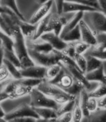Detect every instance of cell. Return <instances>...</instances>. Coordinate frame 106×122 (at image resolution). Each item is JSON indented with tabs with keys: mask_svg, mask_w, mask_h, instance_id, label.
Here are the masks:
<instances>
[{
	"mask_svg": "<svg viewBox=\"0 0 106 122\" xmlns=\"http://www.w3.org/2000/svg\"><path fill=\"white\" fill-rule=\"evenodd\" d=\"M75 100H69V101H68L67 102H65V103H63L62 105H60L59 108L57 111L58 116L61 115L62 114L72 112L74 105H75Z\"/></svg>",
	"mask_w": 106,
	"mask_h": 122,
	"instance_id": "33",
	"label": "cell"
},
{
	"mask_svg": "<svg viewBox=\"0 0 106 122\" xmlns=\"http://www.w3.org/2000/svg\"><path fill=\"white\" fill-rule=\"evenodd\" d=\"M11 75L9 72L8 69L5 66L4 63H1L0 65V81L1 83L4 82L5 80L10 78V76Z\"/></svg>",
	"mask_w": 106,
	"mask_h": 122,
	"instance_id": "40",
	"label": "cell"
},
{
	"mask_svg": "<svg viewBox=\"0 0 106 122\" xmlns=\"http://www.w3.org/2000/svg\"><path fill=\"white\" fill-rule=\"evenodd\" d=\"M54 119H37V122H54Z\"/></svg>",
	"mask_w": 106,
	"mask_h": 122,
	"instance_id": "47",
	"label": "cell"
},
{
	"mask_svg": "<svg viewBox=\"0 0 106 122\" xmlns=\"http://www.w3.org/2000/svg\"><path fill=\"white\" fill-rule=\"evenodd\" d=\"M67 20L62 15H58L56 13H51L49 19L46 33L53 31L56 35L60 36L63 27L67 24Z\"/></svg>",
	"mask_w": 106,
	"mask_h": 122,
	"instance_id": "8",
	"label": "cell"
},
{
	"mask_svg": "<svg viewBox=\"0 0 106 122\" xmlns=\"http://www.w3.org/2000/svg\"><path fill=\"white\" fill-rule=\"evenodd\" d=\"M74 46H75L76 54H80V55H84L88 50L91 48L90 45L86 44L82 41L74 43Z\"/></svg>",
	"mask_w": 106,
	"mask_h": 122,
	"instance_id": "36",
	"label": "cell"
},
{
	"mask_svg": "<svg viewBox=\"0 0 106 122\" xmlns=\"http://www.w3.org/2000/svg\"><path fill=\"white\" fill-rule=\"evenodd\" d=\"M0 122H8L7 120H5L4 118H1L0 119Z\"/></svg>",
	"mask_w": 106,
	"mask_h": 122,
	"instance_id": "50",
	"label": "cell"
},
{
	"mask_svg": "<svg viewBox=\"0 0 106 122\" xmlns=\"http://www.w3.org/2000/svg\"><path fill=\"white\" fill-rule=\"evenodd\" d=\"M53 2L54 1L53 0H48L43 5H40L39 8L31 16L28 22L32 25H37L41 20L48 16L50 14V10L52 8Z\"/></svg>",
	"mask_w": 106,
	"mask_h": 122,
	"instance_id": "12",
	"label": "cell"
},
{
	"mask_svg": "<svg viewBox=\"0 0 106 122\" xmlns=\"http://www.w3.org/2000/svg\"><path fill=\"white\" fill-rule=\"evenodd\" d=\"M88 122H106V109L98 108L87 117Z\"/></svg>",
	"mask_w": 106,
	"mask_h": 122,
	"instance_id": "22",
	"label": "cell"
},
{
	"mask_svg": "<svg viewBox=\"0 0 106 122\" xmlns=\"http://www.w3.org/2000/svg\"><path fill=\"white\" fill-rule=\"evenodd\" d=\"M33 89V87L25 86L19 83V85L14 90V91L9 95V99L14 100V99H16V98L26 96V95H29Z\"/></svg>",
	"mask_w": 106,
	"mask_h": 122,
	"instance_id": "21",
	"label": "cell"
},
{
	"mask_svg": "<svg viewBox=\"0 0 106 122\" xmlns=\"http://www.w3.org/2000/svg\"><path fill=\"white\" fill-rule=\"evenodd\" d=\"M50 15H51V13L49 14L48 16H46L42 20H41L40 22L36 25V29H35V33L33 36V37L31 38V40L35 41L40 39L42 35L46 33L47 26H48V23Z\"/></svg>",
	"mask_w": 106,
	"mask_h": 122,
	"instance_id": "18",
	"label": "cell"
},
{
	"mask_svg": "<svg viewBox=\"0 0 106 122\" xmlns=\"http://www.w3.org/2000/svg\"><path fill=\"white\" fill-rule=\"evenodd\" d=\"M12 37L14 40V50L21 62V69L35 65L29 54L25 37L22 35L18 26L14 30Z\"/></svg>",
	"mask_w": 106,
	"mask_h": 122,
	"instance_id": "1",
	"label": "cell"
},
{
	"mask_svg": "<svg viewBox=\"0 0 106 122\" xmlns=\"http://www.w3.org/2000/svg\"><path fill=\"white\" fill-rule=\"evenodd\" d=\"M61 52L67 56L74 59V57L75 56V55H76L74 43H68L66 48H65Z\"/></svg>",
	"mask_w": 106,
	"mask_h": 122,
	"instance_id": "37",
	"label": "cell"
},
{
	"mask_svg": "<svg viewBox=\"0 0 106 122\" xmlns=\"http://www.w3.org/2000/svg\"><path fill=\"white\" fill-rule=\"evenodd\" d=\"M97 11L95 9L86 6L84 5L80 4L75 0L74 1H64V9L63 13H69V12H93Z\"/></svg>",
	"mask_w": 106,
	"mask_h": 122,
	"instance_id": "14",
	"label": "cell"
},
{
	"mask_svg": "<svg viewBox=\"0 0 106 122\" xmlns=\"http://www.w3.org/2000/svg\"><path fill=\"white\" fill-rule=\"evenodd\" d=\"M1 49L3 51V56H4V58L10 61V62H12L16 67L18 69H21V62L19 61L18 58L16 56V53L14 52V50L11 51V50H5L1 47Z\"/></svg>",
	"mask_w": 106,
	"mask_h": 122,
	"instance_id": "28",
	"label": "cell"
},
{
	"mask_svg": "<svg viewBox=\"0 0 106 122\" xmlns=\"http://www.w3.org/2000/svg\"><path fill=\"white\" fill-rule=\"evenodd\" d=\"M46 70V67L35 65L25 69H21L20 71L22 75V78L39 79L45 80Z\"/></svg>",
	"mask_w": 106,
	"mask_h": 122,
	"instance_id": "9",
	"label": "cell"
},
{
	"mask_svg": "<svg viewBox=\"0 0 106 122\" xmlns=\"http://www.w3.org/2000/svg\"></svg>",
	"mask_w": 106,
	"mask_h": 122,
	"instance_id": "51",
	"label": "cell"
},
{
	"mask_svg": "<svg viewBox=\"0 0 106 122\" xmlns=\"http://www.w3.org/2000/svg\"><path fill=\"white\" fill-rule=\"evenodd\" d=\"M63 69L61 64H57L51 66L47 68L46 70V80L50 81L53 79H54L57 76L58 73L61 72Z\"/></svg>",
	"mask_w": 106,
	"mask_h": 122,
	"instance_id": "31",
	"label": "cell"
},
{
	"mask_svg": "<svg viewBox=\"0 0 106 122\" xmlns=\"http://www.w3.org/2000/svg\"><path fill=\"white\" fill-rule=\"evenodd\" d=\"M33 109L41 119H55L58 117L57 111L55 109L45 107H33Z\"/></svg>",
	"mask_w": 106,
	"mask_h": 122,
	"instance_id": "20",
	"label": "cell"
},
{
	"mask_svg": "<svg viewBox=\"0 0 106 122\" xmlns=\"http://www.w3.org/2000/svg\"><path fill=\"white\" fill-rule=\"evenodd\" d=\"M44 80L43 79H31V78H22L21 79H18L19 83L28 86V87L35 88L37 87L40 84L42 83Z\"/></svg>",
	"mask_w": 106,
	"mask_h": 122,
	"instance_id": "34",
	"label": "cell"
},
{
	"mask_svg": "<svg viewBox=\"0 0 106 122\" xmlns=\"http://www.w3.org/2000/svg\"><path fill=\"white\" fill-rule=\"evenodd\" d=\"M74 60L75 61L76 65L79 67L80 71L85 74L86 71V67H87V62H86V57L84 56V55L76 54Z\"/></svg>",
	"mask_w": 106,
	"mask_h": 122,
	"instance_id": "35",
	"label": "cell"
},
{
	"mask_svg": "<svg viewBox=\"0 0 106 122\" xmlns=\"http://www.w3.org/2000/svg\"><path fill=\"white\" fill-rule=\"evenodd\" d=\"M29 54L36 65L44 67H50L51 66L59 64L61 61L62 52L54 50L49 54L37 52L31 49H28Z\"/></svg>",
	"mask_w": 106,
	"mask_h": 122,
	"instance_id": "3",
	"label": "cell"
},
{
	"mask_svg": "<svg viewBox=\"0 0 106 122\" xmlns=\"http://www.w3.org/2000/svg\"><path fill=\"white\" fill-rule=\"evenodd\" d=\"M40 39L48 43L54 50L62 52L67 46V43L64 41L60 36L56 35L54 32H47L42 35Z\"/></svg>",
	"mask_w": 106,
	"mask_h": 122,
	"instance_id": "10",
	"label": "cell"
},
{
	"mask_svg": "<svg viewBox=\"0 0 106 122\" xmlns=\"http://www.w3.org/2000/svg\"><path fill=\"white\" fill-rule=\"evenodd\" d=\"M1 63H4L5 65V66L7 67V69H8L9 72H10V73L12 77L14 79H21L22 78V75H21V71H20V69H18V67H16L12 62H10L8 60L4 58L2 62H1Z\"/></svg>",
	"mask_w": 106,
	"mask_h": 122,
	"instance_id": "29",
	"label": "cell"
},
{
	"mask_svg": "<svg viewBox=\"0 0 106 122\" xmlns=\"http://www.w3.org/2000/svg\"><path fill=\"white\" fill-rule=\"evenodd\" d=\"M85 77L90 82V81H98L100 83H106V75L104 73L103 65L93 71L85 73Z\"/></svg>",
	"mask_w": 106,
	"mask_h": 122,
	"instance_id": "17",
	"label": "cell"
},
{
	"mask_svg": "<svg viewBox=\"0 0 106 122\" xmlns=\"http://www.w3.org/2000/svg\"><path fill=\"white\" fill-rule=\"evenodd\" d=\"M106 95V83H99L98 87L92 91L88 92L89 97H93L95 98H99L101 97Z\"/></svg>",
	"mask_w": 106,
	"mask_h": 122,
	"instance_id": "32",
	"label": "cell"
},
{
	"mask_svg": "<svg viewBox=\"0 0 106 122\" xmlns=\"http://www.w3.org/2000/svg\"><path fill=\"white\" fill-rule=\"evenodd\" d=\"M97 104L98 107L104 109L106 107V96L101 97L99 98H97Z\"/></svg>",
	"mask_w": 106,
	"mask_h": 122,
	"instance_id": "44",
	"label": "cell"
},
{
	"mask_svg": "<svg viewBox=\"0 0 106 122\" xmlns=\"http://www.w3.org/2000/svg\"><path fill=\"white\" fill-rule=\"evenodd\" d=\"M17 25L25 37H33L36 29V25H32L29 22L22 21L21 20L18 21Z\"/></svg>",
	"mask_w": 106,
	"mask_h": 122,
	"instance_id": "19",
	"label": "cell"
},
{
	"mask_svg": "<svg viewBox=\"0 0 106 122\" xmlns=\"http://www.w3.org/2000/svg\"><path fill=\"white\" fill-rule=\"evenodd\" d=\"M10 122H37V119L33 117H22L14 119Z\"/></svg>",
	"mask_w": 106,
	"mask_h": 122,
	"instance_id": "43",
	"label": "cell"
},
{
	"mask_svg": "<svg viewBox=\"0 0 106 122\" xmlns=\"http://www.w3.org/2000/svg\"><path fill=\"white\" fill-rule=\"evenodd\" d=\"M79 26L81 33V41L90 46H95L97 44L95 34L84 19L80 22Z\"/></svg>",
	"mask_w": 106,
	"mask_h": 122,
	"instance_id": "11",
	"label": "cell"
},
{
	"mask_svg": "<svg viewBox=\"0 0 106 122\" xmlns=\"http://www.w3.org/2000/svg\"><path fill=\"white\" fill-rule=\"evenodd\" d=\"M97 39V44L88 50L84 55H89L103 61L106 60V33H95Z\"/></svg>",
	"mask_w": 106,
	"mask_h": 122,
	"instance_id": "7",
	"label": "cell"
},
{
	"mask_svg": "<svg viewBox=\"0 0 106 122\" xmlns=\"http://www.w3.org/2000/svg\"><path fill=\"white\" fill-rule=\"evenodd\" d=\"M1 5H5V6H6V7H8L14 13H15L17 15L18 17L21 20L26 21L25 20V18L24 17V16L22 15L18 8L17 5H16L15 0H3V1H1Z\"/></svg>",
	"mask_w": 106,
	"mask_h": 122,
	"instance_id": "30",
	"label": "cell"
},
{
	"mask_svg": "<svg viewBox=\"0 0 106 122\" xmlns=\"http://www.w3.org/2000/svg\"><path fill=\"white\" fill-rule=\"evenodd\" d=\"M84 14V12H76L74 14V16L71 18L69 21H67L66 25L63 27L60 37L62 38L68 32H69L70 30H73L74 29H75V27L79 25L80 22L83 19Z\"/></svg>",
	"mask_w": 106,
	"mask_h": 122,
	"instance_id": "16",
	"label": "cell"
},
{
	"mask_svg": "<svg viewBox=\"0 0 106 122\" xmlns=\"http://www.w3.org/2000/svg\"><path fill=\"white\" fill-rule=\"evenodd\" d=\"M71 113H72V122H82L84 117V114H83V111L80 105V95L75 98V105H74Z\"/></svg>",
	"mask_w": 106,
	"mask_h": 122,
	"instance_id": "24",
	"label": "cell"
},
{
	"mask_svg": "<svg viewBox=\"0 0 106 122\" xmlns=\"http://www.w3.org/2000/svg\"><path fill=\"white\" fill-rule=\"evenodd\" d=\"M0 39H1V47L8 50H14V40L13 37L9 36L4 32H0Z\"/></svg>",
	"mask_w": 106,
	"mask_h": 122,
	"instance_id": "26",
	"label": "cell"
},
{
	"mask_svg": "<svg viewBox=\"0 0 106 122\" xmlns=\"http://www.w3.org/2000/svg\"><path fill=\"white\" fill-rule=\"evenodd\" d=\"M47 1L46 0H43V1H42V0H38V1H36V2H37V4L40 5H43L44 4H45L46 2Z\"/></svg>",
	"mask_w": 106,
	"mask_h": 122,
	"instance_id": "49",
	"label": "cell"
},
{
	"mask_svg": "<svg viewBox=\"0 0 106 122\" xmlns=\"http://www.w3.org/2000/svg\"><path fill=\"white\" fill-rule=\"evenodd\" d=\"M37 88L45 95L57 102L58 105H62L69 100H75L77 97L69 94L65 90L54 84L49 83L46 79Z\"/></svg>",
	"mask_w": 106,
	"mask_h": 122,
	"instance_id": "2",
	"label": "cell"
},
{
	"mask_svg": "<svg viewBox=\"0 0 106 122\" xmlns=\"http://www.w3.org/2000/svg\"><path fill=\"white\" fill-rule=\"evenodd\" d=\"M63 40L66 43H74L75 41H81V33L79 25L74 29L73 30H70L62 37Z\"/></svg>",
	"mask_w": 106,
	"mask_h": 122,
	"instance_id": "23",
	"label": "cell"
},
{
	"mask_svg": "<svg viewBox=\"0 0 106 122\" xmlns=\"http://www.w3.org/2000/svg\"><path fill=\"white\" fill-rule=\"evenodd\" d=\"M84 16L88 19V26L95 33H106V15L100 11L84 12Z\"/></svg>",
	"mask_w": 106,
	"mask_h": 122,
	"instance_id": "5",
	"label": "cell"
},
{
	"mask_svg": "<svg viewBox=\"0 0 106 122\" xmlns=\"http://www.w3.org/2000/svg\"><path fill=\"white\" fill-rule=\"evenodd\" d=\"M98 104H97V99L93 97H89L86 103V109L89 113L95 112L98 109Z\"/></svg>",
	"mask_w": 106,
	"mask_h": 122,
	"instance_id": "38",
	"label": "cell"
},
{
	"mask_svg": "<svg viewBox=\"0 0 106 122\" xmlns=\"http://www.w3.org/2000/svg\"><path fill=\"white\" fill-rule=\"evenodd\" d=\"M84 56L86 57V62H87V67H86V73L93 71L103 65L102 61L95 57L89 56V55H84Z\"/></svg>",
	"mask_w": 106,
	"mask_h": 122,
	"instance_id": "25",
	"label": "cell"
},
{
	"mask_svg": "<svg viewBox=\"0 0 106 122\" xmlns=\"http://www.w3.org/2000/svg\"><path fill=\"white\" fill-rule=\"evenodd\" d=\"M98 2L100 8V12L106 15V0H99Z\"/></svg>",
	"mask_w": 106,
	"mask_h": 122,
	"instance_id": "45",
	"label": "cell"
},
{
	"mask_svg": "<svg viewBox=\"0 0 106 122\" xmlns=\"http://www.w3.org/2000/svg\"><path fill=\"white\" fill-rule=\"evenodd\" d=\"M22 117H33L36 119H40V117L35 112L33 107L26 103H22L10 112L6 113L4 119L8 122H10L14 119Z\"/></svg>",
	"mask_w": 106,
	"mask_h": 122,
	"instance_id": "6",
	"label": "cell"
},
{
	"mask_svg": "<svg viewBox=\"0 0 106 122\" xmlns=\"http://www.w3.org/2000/svg\"><path fill=\"white\" fill-rule=\"evenodd\" d=\"M29 96L31 98L29 105L33 107L51 108L57 111L60 107V105H58L57 102L45 95L37 87H35L32 90Z\"/></svg>",
	"mask_w": 106,
	"mask_h": 122,
	"instance_id": "4",
	"label": "cell"
},
{
	"mask_svg": "<svg viewBox=\"0 0 106 122\" xmlns=\"http://www.w3.org/2000/svg\"><path fill=\"white\" fill-rule=\"evenodd\" d=\"M26 43L28 49H31L37 52L49 54L54 50L53 47L48 43L44 41H42V42H36L30 39L27 40Z\"/></svg>",
	"mask_w": 106,
	"mask_h": 122,
	"instance_id": "15",
	"label": "cell"
},
{
	"mask_svg": "<svg viewBox=\"0 0 106 122\" xmlns=\"http://www.w3.org/2000/svg\"><path fill=\"white\" fill-rule=\"evenodd\" d=\"M84 89H86V88H85L84 84L81 81L74 79V81L72 84V86L70 87H69L68 89L65 90V91L71 96L76 97V96H79L81 94V92H82V90H84Z\"/></svg>",
	"mask_w": 106,
	"mask_h": 122,
	"instance_id": "27",
	"label": "cell"
},
{
	"mask_svg": "<svg viewBox=\"0 0 106 122\" xmlns=\"http://www.w3.org/2000/svg\"><path fill=\"white\" fill-rule=\"evenodd\" d=\"M105 109H106V108H105Z\"/></svg>",
	"mask_w": 106,
	"mask_h": 122,
	"instance_id": "52",
	"label": "cell"
},
{
	"mask_svg": "<svg viewBox=\"0 0 106 122\" xmlns=\"http://www.w3.org/2000/svg\"><path fill=\"white\" fill-rule=\"evenodd\" d=\"M54 122H72V113H66L58 115L57 117L54 119Z\"/></svg>",
	"mask_w": 106,
	"mask_h": 122,
	"instance_id": "41",
	"label": "cell"
},
{
	"mask_svg": "<svg viewBox=\"0 0 106 122\" xmlns=\"http://www.w3.org/2000/svg\"><path fill=\"white\" fill-rule=\"evenodd\" d=\"M64 0H57L54 1L56 7H57V13L58 15H62L63 14V9H64Z\"/></svg>",
	"mask_w": 106,
	"mask_h": 122,
	"instance_id": "42",
	"label": "cell"
},
{
	"mask_svg": "<svg viewBox=\"0 0 106 122\" xmlns=\"http://www.w3.org/2000/svg\"><path fill=\"white\" fill-rule=\"evenodd\" d=\"M9 99V95L5 93L4 92L1 91V93H0V100H1V102L4 101L5 100H8Z\"/></svg>",
	"mask_w": 106,
	"mask_h": 122,
	"instance_id": "46",
	"label": "cell"
},
{
	"mask_svg": "<svg viewBox=\"0 0 106 122\" xmlns=\"http://www.w3.org/2000/svg\"><path fill=\"white\" fill-rule=\"evenodd\" d=\"M75 1L80 4H82L86 5V6L95 9L97 11H100L99 2L97 0H75Z\"/></svg>",
	"mask_w": 106,
	"mask_h": 122,
	"instance_id": "39",
	"label": "cell"
},
{
	"mask_svg": "<svg viewBox=\"0 0 106 122\" xmlns=\"http://www.w3.org/2000/svg\"><path fill=\"white\" fill-rule=\"evenodd\" d=\"M5 115H6V113L4 112V109H2V107H0V119L5 118Z\"/></svg>",
	"mask_w": 106,
	"mask_h": 122,
	"instance_id": "48",
	"label": "cell"
},
{
	"mask_svg": "<svg viewBox=\"0 0 106 122\" xmlns=\"http://www.w3.org/2000/svg\"><path fill=\"white\" fill-rule=\"evenodd\" d=\"M61 65L69 73V74L75 79L78 80L80 81H81L83 83L85 86V88L88 90H90L91 87V84L90 83V81H88V80L85 77V74L84 73H82L79 68L78 66H74L67 65H65L63 64L60 62Z\"/></svg>",
	"mask_w": 106,
	"mask_h": 122,
	"instance_id": "13",
	"label": "cell"
}]
</instances>
